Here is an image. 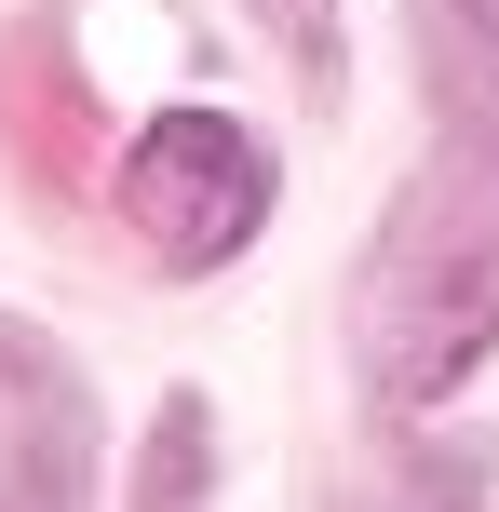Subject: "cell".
I'll list each match as a JSON object with an SVG mask.
<instances>
[{
	"mask_svg": "<svg viewBox=\"0 0 499 512\" xmlns=\"http://www.w3.org/2000/svg\"><path fill=\"white\" fill-rule=\"evenodd\" d=\"M499 337V108L446 122L351 270V351L378 405H446Z\"/></svg>",
	"mask_w": 499,
	"mask_h": 512,
	"instance_id": "1",
	"label": "cell"
},
{
	"mask_svg": "<svg viewBox=\"0 0 499 512\" xmlns=\"http://www.w3.org/2000/svg\"><path fill=\"white\" fill-rule=\"evenodd\" d=\"M122 216H135V243H149L162 270H216V256L257 243L270 162H257V135H243L230 108H162V122L135 135V162H122Z\"/></svg>",
	"mask_w": 499,
	"mask_h": 512,
	"instance_id": "2",
	"label": "cell"
},
{
	"mask_svg": "<svg viewBox=\"0 0 499 512\" xmlns=\"http://www.w3.org/2000/svg\"><path fill=\"white\" fill-rule=\"evenodd\" d=\"M243 14L284 41L297 95H311V108H338V81H351V54H338V0H243Z\"/></svg>",
	"mask_w": 499,
	"mask_h": 512,
	"instance_id": "3",
	"label": "cell"
},
{
	"mask_svg": "<svg viewBox=\"0 0 499 512\" xmlns=\"http://www.w3.org/2000/svg\"><path fill=\"white\" fill-rule=\"evenodd\" d=\"M189 432H203V405H176V445H149V472H135L149 499H203V445Z\"/></svg>",
	"mask_w": 499,
	"mask_h": 512,
	"instance_id": "4",
	"label": "cell"
},
{
	"mask_svg": "<svg viewBox=\"0 0 499 512\" xmlns=\"http://www.w3.org/2000/svg\"><path fill=\"white\" fill-rule=\"evenodd\" d=\"M446 14H459V27H473V41L499 54V0H446Z\"/></svg>",
	"mask_w": 499,
	"mask_h": 512,
	"instance_id": "5",
	"label": "cell"
}]
</instances>
